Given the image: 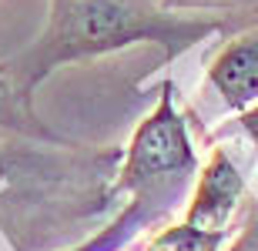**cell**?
<instances>
[{
  "mask_svg": "<svg viewBox=\"0 0 258 251\" xmlns=\"http://www.w3.org/2000/svg\"><path fill=\"white\" fill-rule=\"evenodd\" d=\"M221 30L215 17H184L161 0H50L47 27L27 50L0 64L20 101L60 64L114 54L131 44H158L164 57H178L198 40Z\"/></svg>",
  "mask_w": 258,
  "mask_h": 251,
  "instance_id": "obj_1",
  "label": "cell"
},
{
  "mask_svg": "<svg viewBox=\"0 0 258 251\" xmlns=\"http://www.w3.org/2000/svg\"><path fill=\"white\" fill-rule=\"evenodd\" d=\"M198 168L184 117L174 107V87L164 84L161 97L138 131L121 168V191H184L188 178Z\"/></svg>",
  "mask_w": 258,
  "mask_h": 251,
  "instance_id": "obj_2",
  "label": "cell"
},
{
  "mask_svg": "<svg viewBox=\"0 0 258 251\" xmlns=\"http://www.w3.org/2000/svg\"><path fill=\"white\" fill-rule=\"evenodd\" d=\"M241 194H245V178L238 174L235 161L225 154V147H215L208 164L198 174L191 204H188V214L181 224H188L191 231L208 234V238H225L228 218L238 208Z\"/></svg>",
  "mask_w": 258,
  "mask_h": 251,
  "instance_id": "obj_3",
  "label": "cell"
},
{
  "mask_svg": "<svg viewBox=\"0 0 258 251\" xmlns=\"http://www.w3.org/2000/svg\"><path fill=\"white\" fill-rule=\"evenodd\" d=\"M208 84L231 111L258 104V27H248L221 44L208 64Z\"/></svg>",
  "mask_w": 258,
  "mask_h": 251,
  "instance_id": "obj_4",
  "label": "cell"
},
{
  "mask_svg": "<svg viewBox=\"0 0 258 251\" xmlns=\"http://www.w3.org/2000/svg\"><path fill=\"white\" fill-rule=\"evenodd\" d=\"M24 107H27V101H20V94L14 91V84H10V77L4 74V67H0V134H7V131H17L24 121Z\"/></svg>",
  "mask_w": 258,
  "mask_h": 251,
  "instance_id": "obj_5",
  "label": "cell"
},
{
  "mask_svg": "<svg viewBox=\"0 0 258 251\" xmlns=\"http://www.w3.org/2000/svg\"><path fill=\"white\" fill-rule=\"evenodd\" d=\"M171 10H228V7H258V0H161Z\"/></svg>",
  "mask_w": 258,
  "mask_h": 251,
  "instance_id": "obj_6",
  "label": "cell"
},
{
  "mask_svg": "<svg viewBox=\"0 0 258 251\" xmlns=\"http://www.w3.org/2000/svg\"><path fill=\"white\" fill-rule=\"evenodd\" d=\"M238 131L248 137L251 144H255V151H258V104H251L248 111L238 114Z\"/></svg>",
  "mask_w": 258,
  "mask_h": 251,
  "instance_id": "obj_7",
  "label": "cell"
},
{
  "mask_svg": "<svg viewBox=\"0 0 258 251\" xmlns=\"http://www.w3.org/2000/svg\"><path fill=\"white\" fill-rule=\"evenodd\" d=\"M0 181H4V157H0Z\"/></svg>",
  "mask_w": 258,
  "mask_h": 251,
  "instance_id": "obj_8",
  "label": "cell"
}]
</instances>
